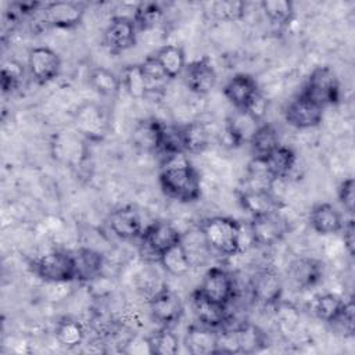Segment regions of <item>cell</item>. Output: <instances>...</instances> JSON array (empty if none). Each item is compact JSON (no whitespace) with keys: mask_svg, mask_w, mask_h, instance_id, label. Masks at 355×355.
<instances>
[{"mask_svg":"<svg viewBox=\"0 0 355 355\" xmlns=\"http://www.w3.org/2000/svg\"><path fill=\"white\" fill-rule=\"evenodd\" d=\"M43 14L44 21L50 26L71 29L82 22L85 8L80 3L75 1H53L44 4Z\"/></svg>","mask_w":355,"mask_h":355,"instance_id":"5bb4252c","label":"cell"},{"mask_svg":"<svg viewBox=\"0 0 355 355\" xmlns=\"http://www.w3.org/2000/svg\"><path fill=\"white\" fill-rule=\"evenodd\" d=\"M137 28L132 18L125 15L114 17L103 33V44L104 47L112 53L119 54L136 44Z\"/></svg>","mask_w":355,"mask_h":355,"instance_id":"52a82bcc","label":"cell"},{"mask_svg":"<svg viewBox=\"0 0 355 355\" xmlns=\"http://www.w3.org/2000/svg\"><path fill=\"white\" fill-rule=\"evenodd\" d=\"M223 94L233 104L234 110H247L258 97L259 90L251 75L237 73L227 80L223 87Z\"/></svg>","mask_w":355,"mask_h":355,"instance_id":"9a60e30c","label":"cell"},{"mask_svg":"<svg viewBox=\"0 0 355 355\" xmlns=\"http://www.w3.org/2000/svg\"><path fill=\"white\" fill-rule=\"evenodd\" d=\"M258 126L259 119L244 110H236L226 119V133L233 146L248 143Z\"/></svg>","mask_w":355,"mask_h":355,"instance_id":"ffe728a7","label":"cell"},{"mask_svg":"<svg viewBox=\"0 0 355 355\" xmlns=\"http://www.w3.org/2000/svg\"><path fill=\"white\" fill-rule=\"evenodd\" d=\"M261 8L273 25H287L294 18V4L288 0H263Z\"/></svg>","mask_w":355,"mask_h":355,"instance_id":"e575fe53","label":"cell"},{"mask_svg":"<svg viewBox=\"0 0 355 355\" xmlns=\"http://www.w3.org/2000/svg\"><path fill=\"white\" fill-rule=\"evenodd\" d=\"M54 336L61 347L72 349L83 343L85 329L79 320L69 316H64L58 320L54 330Z\"/></svg>","mask_w":355,"mask_h":355,"instance_id":"f546056e","label":"cell"},{"mask_svg":"<svg viewBox=\"0 0 355 355\" xmlns=\"http://www.w3.org/2000/svg\"><path fill=\"white\" fill-rule=\"evenodd\" d=\"M89 85L103 97H115L122 87L121 78L105 67H94L90 71Z\"/></svg>","mask_w":355,"mask_h":355,"instance_id":"83f0119b","label":"cell"},{"mask_svg":"<svg viewBox=\"0 0 355 355\" xmlns=\"http://www.w3.org/2000/svg\"><path fill=\"white\" fill-rule=\"evenodd\" d=\"M73 125L89 141H101L110 128L107 112L96 103L82 104L73 115Z\"/></svg>","mask_w":355,"mask_h":355,"instance_id":"5b68a950","label":"cell"},{"mask_svg":"<svg viewBox=\"0 0 355 355\" xmlns=\"http://www.w3.org/2000/svg\"><path fill=\"white\" fill-rule=\"evenodd\" d=\"M239 202L252 218L277 211L276 197L265 189H243L239 193Z\"/></svg>","mask_w":355,"mask_h":355,"instance_id":"44dd1931","label":"cell"},{"mask_svg":"<svg viewBox=\"0 0 355 355\" xmlns=\"http://www.w3.org/2000/svg\"><path fill=\"white\" fill-rule=\"evenodd\" d=\"M141 71L146 79V85H147V90L154 92V90H159L165 86V83L169 80L166 78V75L164 73V71L161 69L159 64L157 62L154 55H148L141 64Z\"/></svg>","mask_w":355,"mask_h":355,"instance_id":"f35d334b","label":"cell"},{"mask_svg":"<svg viewBox=\"0 0 355 355\" xmlns=\"http://www.w3.org/2000/svg\"><path fill=\"white\" fill-rule=\"evenodd\" d=\"M211 10L216 19L233 22V21H239L243 18L245 4L243 1H232V0L215 1V3H212Z\"/></svg>","mask_w":355,"mask_h":355,"instance_id":"ab89813d","label":"cell"},{"mask_svg":"<svg viewBox=\"0 0 355 355\" xmlns=\"http://www.w3.org/2000/svg\"><path fill=\"white\" fill-rule=\"evenodd\" d=\"M186 86L196 94H208L216 85V72L208 57L186 64L183 71Z\"/></svg>","mask_w":355,"mask_h":355,"instance_id":"4fadbf2b","label":"cell"},{"mask_svg":"<svg viewBox=\"0 0 355 355\" xmlns=\"http://www.w3.org/2000/svg\"><path fill=\"white\" fill-rule=\"evenodd\" d=\"M73 255L76 268V280L89 282L100 276L103 269V257L90 248H79Z\"/></svg>","mask_w":355,"mask_h":355,"instance_id":"4316f807","label":"cell"},{"mask_svg":"<svg viewBox=\"0 0 355 355\" xmlns=\"http://www.w3.org/2000/svg\"><path fill=\"white\" fill-rule=\"evenodd\" d=\"M161 69L169 80L176 79L183 73L186 67V55L182 47L175 44H165L154 54Z\"/></svg>","mask_w":355,"mask_h":355,"instance_id":"484cf974","label":"cell"},{"mask_svg":"<svg viewBox=\"0 0 355 355\" xmlns=\"http://www.w3.org/2000/svg\"><path fill=\"white\" fill-rule=\"evenodd\" d=\"M218 331L214 327L202 323L191 324L184 334V347L193 355L216 354L218 349Z\"/></svg>","mask_w":355,"mask_h":355,"instance_id":"d6986e66","label":"cell"},{"mask_svg":"<svg viewBox=\"0 0 355 355\" xmlns=\"http://www.w3.org/2000/svg\"><path fill=\"white\" fill-rule=\"evenodd\" d=\"M283 291V284L279 277V273L266 268L259 270L251 282V293L254 300L263 305H273L280 300Z\"/></svg>","mask_w":355,"mask_h":355,"instance_id":"e0dca14e","label":"cell"},{"mask_svg":"<svg viewBox=\"0 0 355 355\" xmlns=\"http://www.w3.org/2000/svg\"><path fill=\"white\" fill-rule=\"evenodd\" d=\"M248 143L251 146L254 158H263L277 146H280L279 133L270 123H259Z\"/></svg>","mask_w":355,"mask_h":355,"instance_id":"f1b7e54d","label":"cell"},{"mask_svg":"<svg viewBox=\"0 0 355 355\" xmlns=\"http://www.w3.org/2000/svg\"><path fill=\"white\" fill-rule=\"evenodd\" d=\"M141 243L144 248L157 258L161 254L172 248L173 245L182 243V233L169 222L157 220L148 225L141 233Z\"/></svg>","mask_w":355,"mask_h":355,"instance_id":"9c48e42d","label":"cell"},{"mask_svg":"<svg viewBox=\"0 0 355 355\" xmlns=\"http://www.w3.org/2000/svg\"><path fill=\"white\" fill-rule=\"evenodd\" d=\"M161 129L162 122L155 118L140 121L132 132L133 144L144 151H159Z\"/></svg>","mask_w":355,"mask_h":355,"instance_id":"d4e9b609","label":"cell"},{"mask_svg":"<svg viewBox=\"0 0 355 355\" xmlns=\"http://www.w3.org/2000/svg\"><path fill=\"white\" fill-rule=\"evenodd\" d=\"M287 276L297 288H311L322 280L323 263L309 257L295 258L288 265Z\"/></svg>","mask_w":355,"mask_h":355,"instance_id":"2e32d148","label":"cell"},{"mask_svg":"<svg viewBox=\"0 0 355 355\" xmlns=\"http://www.w3.org/2000/svg\"><path fill=\"white\" fill-rule=\"evenodd\" d=\"M184 153L200 154L209 146V132L202 122L193 121L182 126Z\"/></svg>","mask_w":355,"mask_h":355,"instance_id":"1f68e13d","label":"cell"},{"mask_svg":"<svg viewBox=\"0 0 355 355\" xmlns=\"http://www.w3.org/2000/svg\"><path fill=\"white\" fill-rule=\"evenodd\" d=\"M344 305H345V300H343L336 294H331V293L320 294L319 297H316L313 302V312L320 320L330 323L334 318L338 316Z\"/></svg>","mask_w":355,"mask_h":355,"instance_id":"d590c367","label":"cell"},{"mask_svg":"<svg viewBox=\"0 0 355 355\" xmlns=\"http://www.w3.org/2000/svg\"><path fill=\"white\" fill-rule=\"evenodd\" d=\"M159 186L168 197L180 202H193L201 194L200 175L183 154L166 157L159 172Z\"/></svg>","mask_w":355,"mask_h":355,"instance_id":"6da1fadb","label":"cell"},{"mask_svg":"<svg viewBox=\"0 0 355 355\" xmlns=\"http://www.w3.org/2000/svg\"><path fill=\"white\" fill-rule=\"evenodd\" d=\"M323 108L337 104L340 100V83L336 72L327 67H316L308 76L304 90L301 92Z\"/></svg>","mask_w":355,"mask_h":355,"instance_id":"277c9868","label":"cell"},{"mask_svg":"<svg viewBox=\"0 0 355 355\" xmlns=\"http://www.w3.org/2000/svg\"><path fill=\"white\" fill-rule=\"evenodd\" d=\"M158 262L172 276H184L193 266L183 243H179L161 254Z\"/></svg>","mask_w":355,"mask_h":355,"instance_id":"4dcf8cb0","label":"cell"},{"mask_svg":"<svg viewBox=\"0 0 355 355\" xmlns=\"http://www.w3.org/2000/svg\"><path fill=\"white\" fill-rule=\"evenodd\" d=\"M32 270L47 283H67L76 280L73 255L64 251L47 252L32 262Z\"/></svg>","mask_w":355,"mask_h":355,"instance_id":"3957f363","label":"cell"},{"mask_svg":"<svg viewBox=\"0 0 355 355\" xmlns=\"http://www.w3.org/2000/svg\"><path fill=\"white\" fill-rule=\"evenodd\" d=\"M148 304L153 319L161 326H171L176 323L182 318L184 309L180 297L166 286L157 290Z\"/></svg>","mask_w":355,"mask_h":355,"instance_id":"8fae6325","label":"cell"},{"mask_svg":"<svg viewBox=\"0 0 355 355\" xmlns=\"http://www.w3.org/2000/svg\"><path fill=\"white\" fill-rule=\"evenodd\" d=\"M108 226L111 232L122 240H132L143 233L141 218L136 208L130 205L112 211L108 216Z\"/></svg>","mask_w":355,"mask_h":355,"instance_id":"ac0fdd59","label":"cell"},{"mask_svg":"<svg viewBox=\"0 0 355 355\" xmlns=\"http://www.w3.org/2000/svg\"><path fill=\"white\" fill-rule=\"evenodd\" d=\"M287 233V222L279 211L254 216L250 222V236L254 244L269 247L280 241Z\"/></svg>","mask_w":355,"mask_h":355,"instance_id":"ba28073f","label":"cell"},{"mask_svg":"<svg viewBox=\"0 0 355 355\" xmlns=\"http://www.w3.org/2000/svg\"><path fill=\"white\" fill-rule=\"evenodd\" d=\"M343 240L345 244V248L348 251V254L351 257H354L355 252V225H354V219H348L347 222H344L343 225Z\"/></svg>","mask_w":355,"mask_h":355,"instance_id":"ee69618b","label":"cell"},{"mask_svg":"<svg viewBox=\"0 0 355 355\" xmlns=\"http://www.w3.org/2000/svg\"><path fill=\"white\" fill-rule=\"evenodd\" d=\"M162 8L158 3H140L135 8L133 22L139 31L154 28L162 18Z\"/></svg>","mask_w":355,"mask_h":355,"instance_id":"74e56055","label":"cell"},{"mask_svg":"<svg viewBox=\"0 0 355 355\" xmlns=\"http://www.w3.org/2000/svg\"><path fill=\"white\" fill-rule=\"evenodd\" d=\"M193 309L197 316V320L205 326L219 329L227 322L226 308L216 305L207 298H204L200 293H193Z\"/></svg>","mask_w":355,"mask_h":355,"instance_id":"cb8c5ba5","label":"cell"},{"mask_svg":"<svg viewBox=\"0 0 355 355\" xmlns=\"http://www.w3.org/2000/svg\"><path fill=\"white\" fill-rule=\"evenodd\" d=\"M268 173L270 175V178L273 180H279V179H284L290 175V172L293 171L295 161H297V155L293 151V148L287 147V146H277L273 151H270L266 157L261 158Z\"/></svg>","mask_w":355,"mask_h":355,"instance_id":"603a6c76","label":"cell"},{"mask_svg":"<svg viewBox=\"0 0 355 355\" xmlns=\"http://www.w3.org/2000/svg\"><path fill=\"white\" fill-rule=\"evenodd\" d=\"M123 351L126 354H151L147 337L146 338H132V340H129L125 344Z\"/></svg>","mask_w":355,"mask_h":355,"instance_id":"f6af8a7d","label":"cell"},{"mask_svg":"<svg viewBox=\"0 0 355 355\" xmlns=\"http://www.w3.org/2000/svg\"><path fill=\"white\" fill-rule=\"evenodd\" d=\"M309 223L316 233L327 236L341 232L344 220L336 207L327 202H322L312 208L309 214Z\"/></svg>","mask_w":355,"mask_h":355,"instance_id":"7402d4cb","label":"cell"},{"mask_svg":"<svg viewBox=\"0 0 355 355\" xmlns=\"http://www.w3.org/2000/svg\"><path fill=\"white\" fill-rule=\"evenodd\" d=\"M151 355H175L179 351V337L169 329L162 326L148 337Z\"/></svg>","mask_w":355,"mask_h":355,"instance_id":"d6a6232c","label":"cell"},{"mask_svg":"<svg viewBox=\"0 0 355 355\" xmlns=\"http://www.w3.org/2000/svg\"><path fill=\"white\" fill-rule=\"evenodd\" d=\"M119 78L123 89L128 92L130 97L140 100L148 94L146 79H144L140 64H132L125 67Z\"/></svg>","mask_w":355,"mask_h":355,"instance_id":"836d02e7","label":"cell"},{"mask_svg":"<svg viewBox=\"0 0 355 355\" xmlns=\"http://www.w3.org/2000/svg\"><path fill=\"white\" fill-rule=\"evenodd\" d=\"M200 233L208 248L220 255L232 257L240 252L243 226L239 220L227 216H214L202 222Z\"/></svg>","mask_w":355,"mask_h":355,"instance_id":"7a4b0ae2","label":"cell"},{"mask_svg":"<svg viewBox=\"0 0 355 355\" xmlns=\"http://www.w3.org/2000/svg\"><path fill=\"white\" fill-rule=\"evenodd\" d=\"M28 69L39 85H46L60 73V55L50 47H33L28 54Z\"/></svg>","mask_w":355,"mask_h":355,"instance_id":"7c38bea8","label":"cell"},{"mask_svg":"<svg viewBox=\"0 0 355 355\" xmlns=\"http://www.w3.org/2000/svg\"><path fill=\"white\" fill-rule=\"evenodd\" d=\"M355 184H354V179L352 178H347L344 179L337 190V196L338 200L341 202V205L344 207V209L352 216L354 215V202H355Z\"/></svg>","mask_w":355,"mask_h":355,"instance_id":"7bdbcfd3","label":"cell"},{"mask_svg":"<svg viewBox=\"0 0 355 355\" xmlns=\"http://www.w3.org/2000/svg\"><path fill=\"white\" fill-rule=\"evenodd\" d=\"M343 337L354 336V301H345L343 311L329 323Z\"/></svg>","mask_w":355,"mask_h":355,"instance_id":"b9f144b4","label":"cell"},{"mask_svg":"<svg viewBox=\"0 0 355 355\" xmlns=\"http://www.w3.org/2000/svg\"><path fill=\"white\" fill-rule=\"evenodd\" d=\"M24 78V68L15 60H7L1 67V89L4 93L15 90Z\"/></svg>","mask_w":355,"mask_h":355,"instance_id":"60d3db41","label":"cell"},{"mask_svg":"<svg viewBox=\"0 0 355 355\" xmlns=\"http://www.w3.org/2000/svg\"><path fill=\"white\" fill-rule=\"evenodd\" d=\"M284 118L288 125L297 129L315 128L323 119V107L306 97L304 93H300L286 107Z\"/></svg>","mask_w":355,"mask_h":355,"instance_id":"30bf717a","label":"cell"},{"mask_svg":"<svg viewBox=\"0 0 355 355\" xmlns=\"http://www.w3.org/2000/svg\"><path fill=\"white\" fill-rule=\"evenodd\" d=\"M159 151L166 154V157L184 154V143H183L182 128L175 126V125L162 123Z\"/></svg>","mask_w":355,"mask_h":355,"instance_id":"8d00e7d4","label":"cell"},{"mask_svg":"<svg viewBox=\"0 0 355 355\" xmlns=\"http://www.w3.org/2000/svg\"><path fill=\"white\" fill-rule=\"evenodd\" d=\"M196 291L208 301L226 308L234 297L233 277L222 268H211L205 272Z\"/></svg>","mask_w":355,"mask_h":355,"instance_id":"8992f818","label":"cell"}]
</instances>
